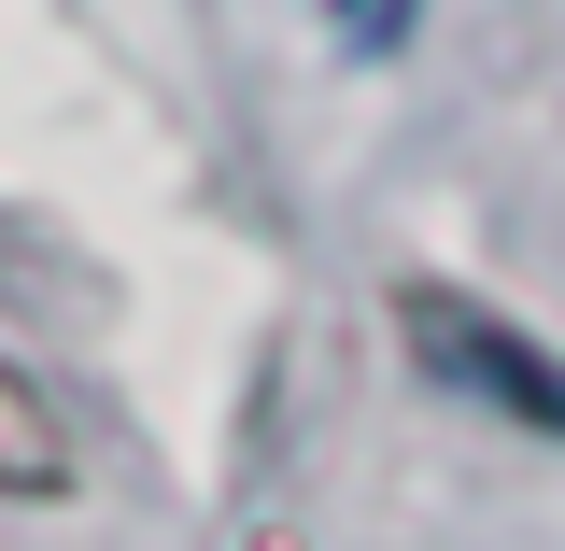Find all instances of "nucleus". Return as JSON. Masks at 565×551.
I'll list each match as a JSON object with an SVG mask.
<instances>
[{"label":"nucleus","mask_w":565,"mask_h":551,"mask_svg":"<svg viewBox=\"0 0 565 551\" xmlns=\"http://www.w3.org/2000/svg\"><path fill=\"white\" fill-rule=\"evenodd\" d=\"M396 340H411V368L438 382V396H467V411H494V424L565 438V353L523 340L509 311H481L467 283H396Z\"/></svg>","instance_id":"1"},{"label":"nucleus","mask_w":565,"mask_h":551,"mask_svg":"<svg viewBox=\"0 0 565 551\" xmlns=\"http://www.w3.org/2000/svg\"><path fill=\"white\" fill-rule=\"evenodd\" d=\"M43 481H71V424L0 368V495H43Z\"/></svg>","instance_id":"2"}]
</instances>
